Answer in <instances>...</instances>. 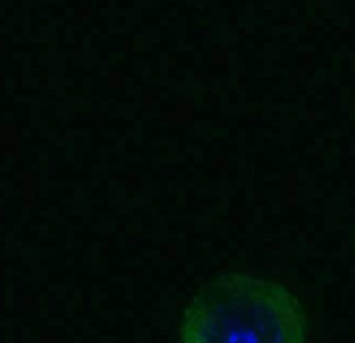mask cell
Returning <instances> with one entry per match:
<instances>
[{
  "label": "cell",
  "mask_w": 355,
  "mask_h": 343,
  "mask_svg": "<svg viewBox=\"0 0 355 343\" xmlns=\"http://www.w3.org/2000/svg\"><path fill=\"white\" fill-rule=\"evenodd\" d=\"M309 317L284 283L225 272L200 288L184 308L179 338L191 343H295L307 340Z\"/></svg>",
  "instance_id": "obj_1"
}]
</instances>
